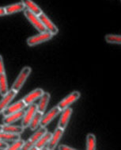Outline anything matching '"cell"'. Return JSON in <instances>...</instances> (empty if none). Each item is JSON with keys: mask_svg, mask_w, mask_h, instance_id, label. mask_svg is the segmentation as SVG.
Here are the masks:
<instances>
[{"mask_svg": "<svg viewBox=\"0 0 121 150\" xmlns=\"http://www.w3.org/2000/svg\"><path fill=\"white\" fill-rule=\"evenodd\" d=\"M31 72H32V68L29 67V66H25V67L22 68V71H20V73L17 77V79L14 80V82L12 84L11 89L15 91L16 92H18L19 91L22 89V87L25 84V83L26 81V79H28V77L30 76Z\"/></svg>", "mask_w": 121, "mask_h": 150, "instance_id": "6da1fadb", "label": "cell"}, {"mask_svg": "<svg viewBox=\"0 0 121 150\" xmlns=\"http://www.w3.org/2000/svg\"><path fill=\"white\" fill-rule=\"evenodd\" d=\"M52 38H53V34H51L50 32L46 30L44 32L40 33L37 35L29 38L27 39V45L30 47L35 46V45H40V44L51 40Z\"/></svg>", "mask_w": 121, "mask_h": 150, "instance_id": "7a4b0ae2", "label": "cell"}, {"mask_svg": "<svg viewBox=\"0 0 121 150\" xmlns=\"http://www.w3.org/2000/svg\"><path fill=\"white\" fill-rule=\"evenodd\" d=\"M47 131H48V129H47L46 127H40L39 129H37L34 134H32V136L30 137L29 139L27 140L26 142H25V144L24 145H23V147H22V149H32V148H34V145H35L36 143L38 142V140L40 139V137L43 136L44 134H45Z\"/></svg>", "mask_w": 121, "mask_h": 150, "instance_id": "3957f363", "label": "cell"}, {"mask_svg": "<svg viewBox=\"0 0 121 150\" xmlns=\"http://www.w3.org/2000/svg\"><path fill=\"white\" fill-rule=\"evenodd\" d=\"M81 97V93L78 91H73L70 94V95H68L67 97H65L63 99H62L61 101L59 102L58 105H57V107H59L60 110L62 111L64 109L67 108V107H69L70 105H72L74 103H75L77 100H78Z\"/></svg>", "mask_w": 121, "mask_h": 150, "instance_id": "277c9868", "label": "cell"}, {"mask_svg": "<svg viewBox=\"0 0 121 150\" xmlns=\"http://www.w3.org/2000/svg\"><path fill=\"white\" fill-rule=\"evenodd\" d=\"M24 15L25 16L27 19L29 20V22L36 28V30L39 31L40 33L44 32L46 31L45 27L44 26V25L42 24V22H40L39 16L36 15L35 14H33L32 12H31L29 10H24Z\"/></svg>", "mask_w": 121, "mask_h": 150, "instance_id": "5b68a950", "label": "cell"}, {"mask_svg": "<svg viewBox=\"0 0 121 150\" xmlns=\"http://www.w3.org/2000/svg\"><path fill=\"white\" fill-rule=\"evenodd\" d=\"M60 112H61V110L57 106L51 108L46 115L42 116V118H41L40 122V127H46L48 125H49L52 122V120L55 119L56 117H57L59 115Z\"/></svg>", "mask_w": 121, "mask_h": 150, "instance_id": "8992f818", "label": "cell"}, {"mask_svg": "<svg viewBox=\"0 0 121 150\" xmlns=\"http://www.w3.org/2000/svg\"><path fill=\"white\" fill-rule=\"evenodd\" d=\"M37 111V105L35 103H32L29 105L28 110L25 111V115L22 117V126L24 129H26L30 126V123L33 117L36 112Z\"/></svg>", "mask_w": 121, "mask_h": 150, "instance_id": "52a82bcc", "label": "cell"}, {"mask_svg": "<svg viewBox=\"0 0 121 150\" xmlns=\"http://www.w3.org/2000/svg\"><path fill=\"white\" fill-rule=\"evenodd\" d=\"M39 18H40V22H42V24L44 25V26L45 27L46 30L50 32L51 34H53V36L56 35L57 33H59V29L57 28L56 25L51 22L50 18L44 12H42L39 15Z\"/></svg>", "mask_w": 121, "mask_h": 150, "instance_id": "ba28073f", "label": "cell"}, {"mask_svg": "<svg viewBox=\"0 0 121 150\" xmlns=\"http://www.w3.org/2000/svg\"><path fill=\"white\" fill-rule=\"evenodd\" d=\"M64 130L65 129H63L57 127L56 129L55 130V132L51 135V139L49 140L48 145H47V149L53 150L56 148V146L59 144V141L62 138L63 135L64 134Z\"/></svg>", "mask_w": 121, "mask_h": 150, "instance_id": "9c48e42d", "label": "cell"}, {"mask_svg": "<svg viewBox=\"0 0 121 150\" xmlns=\"http://www.w3.org/2000/svg\"><path fill=\"white\" fill-rule=\"evenodd\" d=\"M17 94L18 92L11 89L10 91H8V92L6 93L5 96H2L3 98L0 100V115L3 114V110L8 107L9 104L11 103L13 98L16 97Z\"/></svg>", "mask_w": 121, "mask_h": 150, "instance_id": "30bf717a", "label": "cell"}, {"mask_svg": "<svg viewBox=\"0 0 121 150\" xmlns=\"http://www.w3.org/2000/svg\"><path fill=\"white\" fill-rule=\"evenodd\" d=\"M26 107V104L25 103V102L22 99V100H19V101L16 102L15 103L11 104L10 106H8L3 110V116H7V115L13 114V113L21 111L22 110H24Z\"/></svg>", "mask_w": 121, "mask_h": 150, "instance_id": "8fae6325", "label": "cell"}, {"mask_svg": "<svg viewBox=\"0 0 121 150\" xmlns=\"http://www.w3.org/2000/svg\"><path fill=\"white\" fill-rule=\"evenodd\" d=\"M44 92L43 89L41 88H36L33 91H32L31 92H30L28 95L25 96L24 98H22V100L25 102V103L26 104V106H29L30 104L33 103L34 102L40 98L41 96L43 95V93Z\"/></svg>", "mask_w": 121, "mask_h": 150, "instance_id": "7c38bea8", "label": "cell"}, {"mask_svg": "<svg viewBox=\"0 0 121 150\" xmlns=\"http://www.w3.org/2000/svg\"><path fill=\"white\" fill-rule=\"evenodd\" d=\"M62 115H61V117L59 118V122H58V127L65 129L67 128V125L69 123V121L70 119V117L72 115L73 110L72 108H70L69 107L63 110H62Z\"/></svg>", "mask_w": 121, "mask_h": 150, "instance_id": "4fadbf2b", "label": "cell"}, {"mask_svg": "<svg viewBox=\"0 0 121 150\" xmlns=\"http://www.w3.org/2000/svg\"><path fill=\"white\" fill-rule=\"evenodd\" d=\"M25 115V111L22 110L21 111L16 112V113H13L11 115H9L7 116H4L3 119V125H11L12 123L18 122L20 120L21 118L23 117Z\"/></svg>", "mask_w": 121, "mask_h": 150, "instance_id": "5bb4252c", "label": "cell"}, {"mask_svg": "<svg viewBox=\"0 0 121 150\" xmlns=\"http://www.w3.org/2000/svg\"><path fill=\"white\" fill-rule=\"evenodd\" d=\"M50 98H51V95L49 92H44L43 93V95L40 97V101L39 103L37 104V111L42 113L44 115V113L45 112L47 107L50 101Z\"/></svg>", "mask_w": 121, "mask_h": 150, "instance_id": "9a60e30c", "label": "cell"}, {"mask_svg": "<svg viewBox=\"0 0 121 150\" xmlns=\"http://www.w3.org/2000/svg\"><path fill=\"white\" fill-rule=\"evenodd\" d=\"M22 3L24 4L25 7L27 8V10L30 11L37 16H39L43 12L40 6L37 4H36L32 0H22Z\"/></svg>", "mask_w": 121, "mask_h": 150, "instance_id": "2e32d148", "label": "cell"}, {"mask_svg": "<svg viewBox=\"0 0 121 150\" xmlns=\"http://www.w3.org/2000/svg\"><path fill=\"white\" fill-rule=\"evenodd\" d=\"M25 6L22 3H13V4H11L5 6L6 14H13L23 11L25 10Z\"/></svg>", "mask_w": 121, "mask_h": 150, "instance_id": "e0dca14e", "label": "cell"}, {"mask_svg": "<svg viewBox=\"0 0 121 150\" xmlns=\"http://www.w3.org/2000/svg\"><path fill=\"white\" fill-rule=\"evenodd\" d=\"M52 135L51 133L50 132H46L45 134H44L43 136L40 137V139L38 140V142H37L34 145V147H35V149L37 150H40V149H44L45 146L48 145V143H49V140L51 139V137Z\"/></svg>", "mask_w": 121, "mask_h": 150, "instance_id": "ac0fdd59", "label": "cell"}, {"mask_svg": "<svg viewBox=\"0 0 121 150\" xmlns=\"http://www.w3.org/2000/svg\"><path fill=\"white\" fill-rule=\"evenodd\" d=\"M25 129L22 126H11V125H3V131L5 133L13 134H22Z\"/></svg>", "mask_w": 121, "mask_h": 150, "instance_id": "d6986e66", "label": "cell"}, {"mask_svg": "<svg viewBox=\"0 0 121 150\" xmlns=\"http://www.w3.org/2000/svg\"><path fill=\"white\" fill-rule=\"evenodd\" d=\"M8 85H7V79L6 73L0 74V95L1 96H5L8 92Z\"/></svg>", "mask_w": 121, "mask_h": 150, "instance_id": "ffe728a7", "label": "cell"}, {"mask_svg": "<svg viewBox=\"0 0 121 150\" xmlns=\"http://www.w3.org/2000/svg\"><path fill=\"white\" fill-rule=\"evenodd\" d=\"M42 116H43L42 113H40L39 111L36 112V114L32 118V120L30 123V126H29L31 130H36L38 126H40V122L41 118H42Z\"/></svg>", "mask_w": 121, "mask_h": 150, "instance_id": "44dd1931", "label": "cell"}, {"mask_svg": "<svg viewBox=\"0 0 121 150\" xmlns=\"http://www.w3.org/2000/svg\"><path fill=\"white\" fill-rule=\"evenodd\" d=\"M97 145V139L96 136L94 134H87L86 136V149L87 150H95Z\"/></svg>", "mask_w": 121, "mask_h": 150, "instance_id": "7402d4cb", "label": "cell"}, {"mask_svg": "<svg viewBox=\"0 0 121 150\" xmlns=\"http://www.w3.org/2000/svg\"><path fill=\"white\" fill-rule=\"evenodd\" d=\"M20 138V134H8L5 132H0V141L6 142H13Z\"/></svg>", "mask_w": 121, "mask_h": 150, "instance_id": "603a6c76", "label": "cell"}, {"mask_svg": "<svg viewBox=\"0 0 121 150\" xmlns=\"http://www.w3.org/2000/svg\"><path fill=\"white\" fill-rule=\"evenodd\" d=\"M105 41L111 45H121V35L116 34H106L105 37Z\"/></svg>", "mask_w": 121, "mask_h": 150, "instance_id": "cb8c5ba5", "label": "cell"}, {"mask_svg": "<svg viewBox=\"0 0 121 150\" xmlns=\"http://www.w3.org/2000/svg\"><path fill=\"white\" fill-rule=\"evenodd\" d=\"M25 144V141L24 140L21 139V138H19V139L16 140V141H14L12 143V145H9L8 148H7V149L6 150H19V149H22V147H23V145Z\"/></svg>", "mask_w": 121, "mask_h": 150, "instance_id": "d4e9b609", "label": "cell"}, {"mask_svg": "<svg viewBox=\"0 0 121 150\" xmlns=\"http://www.w3.org/2000/svg\"><path fill=\"white\" fill-rule=\"evenodd\" d=\"M5 72V66H4V62L2 55H0V74Z\"/></svg>", "mask_w": 121, "mask_h": 150, "instance_id": "484cf974", "label": "cell"}, {"mask_svg": "<svg viewBox=\"0 0 121 150\" xmlns=\"http://www.w3.org/2000/svg\"><path fill=\"white\" fill-rule=\"evenodd\" d=\"M58 148H59V150H75V149L66 145H59Z\"/></svg>", "mask_w": 121, "mask_h": 150, "instance_id": "4316f807", "label": "cell"}, {"mask_svg": "<svg viewBox=\"0 0 121 150\" xmlns=\"http://www.w3.org/2000/svg\"><path fill=\"white\" fill-rule=\"evenodd\" d=\"M9 146V144L7 142H3V141H0V149L3 150H6Z\"/></svg>", "mask_w": 121, "mask_h": 150, "instance_id": "83f0119b", "label": "cell"}, {"mask_svg": "<svg viewBox=\"0 0 121 150\" xmlns=\"http://www.w3.org/2000/svg\"><path fill=\"white\" fill-rule=\"evenodd\" d=\"M6 15L5 7H0V17Z\"/></svg>", "mask_w": 121, "mask_h": 150, "instance_id": "f1b7e54d", "label": "cell"}, {"mask_svg": "<svg viewBox=\"0 0 121 150\" xmlns=\"http://www.w3.org/2000/svg\"><path fill=\"white\" fill-rule=\"evenodd\" d=\"M3 125H0V132H2V131H3Z\"/></svg>", "mask_w": 121, "mask_h": 150, "instance_id": "f546056e", "label": "cell"}, {"mask_svg": "<svg viewBox=\"0 0 121 150\" xmlns=\"http://www.w3.org/2000/svg\"><path fill=\"white\" fill-rule=\"evenodd\" d=\"M120 2H121V0H120Z\"/></svg>", "mask_w": 121, "mask_h": 150, "instance_id": "4dcf8cb0", "label": "cell"}]
</instances>
